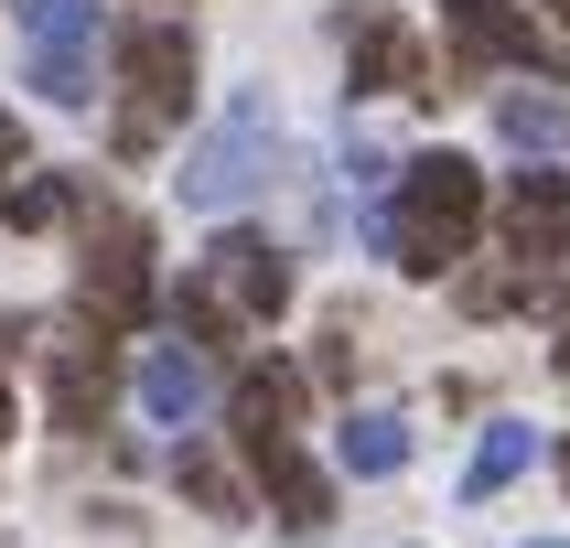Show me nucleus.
Listing matches in <instances>:
<instances>
[{"instance_id": "nucleus-1", "label": "nucleus", "mask_w": 570, "mask_h": 548, "mask_svg": "<svg viewBox=\"0 0 570 548\" xmlns=\"http://www.w3.org/2000/svg\"><path fill=\"white\" fill-rule=\"evenodd\" d=\"M474 226H484V172L463 151H420L410 183H399V205L377 216V248L399 258L410 280H442V269H463Z\"/></svg>"}, {"instance_id": "nucleus-2", "label": "nucleus", "mask_w": 570, "mask_h": 548, "mask_svg": "<svg viewBox=\"0 0 570 548\" xmlns=\"http://www.w3.org/2000/svg\"><path fill=\"white\" fill-rule=\"evenodd\" d=\"M281 301H291V258L269 248V237H216L205 269L173 290V322H184L194 345H237V333L269 322Z\"/></svg>"}, {"instance_id": "nucleus-3", "label": "nucleus", "mask_w": 570, "mask_h": 548, "mask_svg": "<svg viewBox=\"0 0 570 548\" xmlns=\"http://www.w3.org/2000/svg\"><path fill=\"white\" fill-rule=\"evenodd\" d=\"M119 87H129V108H119V161H140L161 140V119H184V97H194V43H184V22H129L119 32Z\"/></svg>"}, {"instance_id": "nucleus-4", "label": "nucleus", "mask_w": 570, "mask_h": 548, "mask_svg": "<svg viewBox=\"0 0 570 548\" xmlns=\"http://www.w3.org/2000/svg\"><path fill=\"white\" fill-rule=\"evenodd\" d=\"M87 312L97 333H129V322H151V226L140 216H87Z\"/></svg>"}, {"instance_id": "nucleus-5", "label": "nucleus", "mask_w": 570, "mask_h": 548, "mask_svg": "<svg viewBox=\"0 0 570 548\" xmlns=\"http://www.w3.org/2000/svg\"><path fill=\"white\" fill-rule=\"evenodd\" d=\"M269 183V108H237V119L205 140V151H184V205H237V193Z\"/></svg>"}, {"instance_id": "nucleus-6", "label": "nucleus", "mask_w": 570, "mask_h": 548, "mask_svg": "<svg viewBox=\"0 0 570 548\" xmlns=\"http://www.w3.org/2000/svg\"><path fill=\"white\" fill-rule=\"evenodd\" d=\"M507 248H517V269H539V280H560V269H570V172H517V193H507Z\"/></svg>"}, {"instance_id": "nucleus-7", "label": "nucleus", "mask_w": 570, "mask_h": 548, "mask_svg": "<svg viewBox=\"0 0 570 548\" xmlns=\"http://www.w3.org/2000/svg\"><path fill=\"white\" fill-rule=\"evenodd\" d=\"M345 54H355V87H366V97H431V64H420V43H410L399 11H355Z\"/></svg>"}, {"instance_id": "nucleus-8", "label": "nucleus", "mask_w": 570, "mask_h": 548, "mask_svg": "<svg viewBox=\"0 0 570 548\" xmlns=\"http://www.w3.org/2000/svg\"><path fill=\"white\" fill-rule=\"evenodd\" d=\"M237 451H248V474L269 484V506H281V527H334V474H313L291 430H258V441H237Z\"/></svg>"}, {"instance_id": "nucleus-9", "label": "nucleus", "mask_w": 570, "mask_h": 548, "mask_svg": "<svg viewBox=\"0 0 570 548\" xmlns=\"http://www.w3.org/2000/svg\"><path fill=\"white\" fill-rule=\"evenodd\" d=\"M442 22L463 32V64H549L560 76V54L539 43V22L517 0H442Z\"/></svg>"}, {"instance_id": "nucleus-10", "label": "nucleus", "mask_w": 570, "mask_h": 548, "mask_svg": "<svg viewBox=\"0 0 570 548\" xmlns=\"http://www.w3.org/2000/svg\"><path fill=\"white\" fill-rule=\"evenodd\" d=\"M43 387H55V430H97L108 398H119V366H108V345H55Z\"/></svg>"}, {"instance_id": "nucleus-11", "label": "nucleus", "mask_w": 570, "mask_h": 548, "mask_svg": "<svg viewBox=\"0 0 570 548\" xmlns=\"http://www.w3.org/2000/svg\"><path fill=\"white\" fill-rule=\"evenodd\" d=\"M302 419V366H248V377L226 387V430L258 441V430H291Z\"/></svg>"}, {"instance_id": "nucleus-12", "label": "nucleus", "mask_w": 570, "mask_h": 548, "mask_svg": "<svg viewBox=\"0 0 570 548\" xmlns=\"http://www.w3.org/2000/svg\"><path fill=\"white\" fill-rule=\"evenodd\" d=\"M205 398H216V377H205V355L161 345L151 366H140V409H151V419H173V430H184V419L205 409Z\"/></svg>"}, {"instance_id": "nucleus-13", "label": "nucleus", "mask_w": 570, "mask_h": 548, "mask_svg": "<svg viewBox=\"0 0 570 548\" xmlns=\"http://www.w3.org/2000/svg\"><path fill=\"white\" fill-rule=\"evenodd\" d=\"M334 451H345V474L377 484V474H399V462H410V419H399V409H355Z\"/></svg>"}, {"instance_id": "nucleus-14", "label": "nucleus", "mask_w": 570, "mask_h": 548, "mask_svg": "<svg viewBox=\"0 0 570 548\" xmlns=\"http://www.w3.org/2000/svg\"><path fill=\"white\" fill-rule=\"evenodd\" d=\"M65 205H76V183H55V172H0V226H55Z\"/></svg>"}, {"instance_id": "nucleus-15", "label": "nucleus", "mask_w": 570, "mask_h": 548, "mask_svg": "<svg viewBox=\"0 0 570 548\" xmlns=\"http://www.w3.org/2000/svg\"><path fill=\"white\" fill-rule=\"evenodd\" d=\"M32 87L55 97V108H87V97H97V64H87V43H32Z\"/></svg>"}, {"instance_id": "nucleus-16", "label": "nucleus", "mask_w": 570, "mask_h": 548, "mask_svg": "<svg viewBox=\"0 0 570 548\" xmlns=\"http://www.w3.org/2000/svg\"><path fill=\"white\" fill-rule=\"evenodd\" d=\"M32 43H97V0H11Z\"/></svg>"}, {"instance_id": "nucleus-17", "label": "nucleus", "mask_w": 570, "mask_h": 548, "mask_svg": "<svg viewBox=\"0 0 570 548\" xmlns=\"http://www.w3.org/2000/svg\"><path fill=\"white\" fill-rule=\"evenodd\" d=\"M495 129H507L517 151H549L570 119H560V97H507V108H495Z\"/></svg>"}, {"instance_id": "nucleus-18", "label": "nucleus", "mask_w": 570, "mask_h": 548, "mask_svg": "<svg viewBox=\"0 0 570 548\" xmlns=\"http://www.w3.org/2000/svg\"><path fill=\"white\" fill-rule=\"evenodd\" d=\"M173 474H184V495H194V506H205V516H237V484H226V462H216V451H173Z\"/></svg>"}, {"instance_id": "nucleus-19", "label": "nucleus", "mask_w": 570, "mask_h": 548, "mask_svg": "<svg viewBox=\"0 0 570 548\" xmlns=\"http://www.w3.org/2000/svg\"><path fill=\"white\" fill-rule=\"evenodd\" d=\"M528 474V430H495V441L474 451V474H463V495H495V484Z\"/></svg>"}, {"instance_id": "nucleus-20", "label": "nucleus", "mask_w": 570, "mask_h": 548, "mask_svg": "<svg viewBox=\"0 0 570 548\" xmlns=\"http://www.w3.org/2000/svg\"><path fill=\"white\" fill-rule=\"evenodd\" d=\"M11 345H22V322H0V430H11Z\"/></svg>"}, {"instance_id": "nucleus-21", "label": "nucleus", "mask_w": 570, "mask_h": 548, "mask_svg": "<svg viewBox=\"0 0 570 548\" xmlns=\"http://www.w3.org/2000/svg\"><path fill=\"white\" fill-rule=\"evenodd\" d=\"M11 161H22V119H11V108H0V172H11Z\"/></svg>"}, {"instance_id": "nucleus-22", "label": "nucleus", "mask_w": 570, "mask_h": 548, "mask_svg": "<svg viewBox=\"0 0 570 548\" xmlns=\"http://www.w3.org/2000/svg\"><path fill=\"white\" fill-rule=\"evenodd\" d=\"M549 11H560V22H570V0H549Z\"/></svg>"}, {"instance_id": "nucleus-23", "label": "nucleus", "mask_w": 570, "mask_h": 548, "mask_svg": "<svg viewBox=\"0 0 570 548\" xmlns=\"http://www.w3.org/2000/svg\"><path fill=\"white\" fill-rule=\"evenodd\" d=\"M560 484H570V451H560Z\"/></svg>"}]
</instances>
